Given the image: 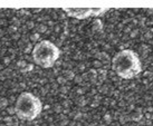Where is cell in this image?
<instances>
[{
  "instance_id": "3",
  "label": "cell",
  "mask_w": 153,
  "mask_h": 126,
  "mask_svg": "<svg viewBox=\"0 0 153 126\" xmlns=\"http://www.w3.org/2000/svg\"><path fill=\"white\" fill-rule=\"evenodd\" d=\"M33 59L43 68H51L58 60L60 56V49L54 42L49 40H42L33 49Z\"/></svg>"
},
{
  "instance_id": "1",
  "label": "cell",
  "mask_w": 153,
  "mask_h": 126,
  "mask_svg": "<svg viewBox=\"0 0 153 126\" xmlns=\"http://www.w3.org/2000/svg\"><path fill=\"white\" fill-rule=\"evenodd\" d=\"M112 68L121 78L132 79L142 72V64L135 51L132 49H123L113 57Z\"/></svg>"
},
{
  "instance_id": "4",
  "label": "cell",
  "mask_w": 153,
  "mask_h": 126,
  "mask_svg": "<svg viewBox=\"0 0 153 126\" xmlns=\"http://www.w3.org/2000/svg\"><path fill=\"white\" fill-rule=\"evenodd\" d=\"M64 11L69 17L76 19H86L91 16H101L107 11L106 8H65Z\"/></svg>"
},
{
  "instance_id": "2",
  "label": "cell",
  "mask_w": 153,
  "mask_h": 126,
  "mask_svg": "<svg viewBox=\"0 0 153 126\" xmlns=\"http://www.w3.org/2000/svg\"><path fill=\"white\" fill-rule=\"evenodd\" d=\"M43 110V103L30 92H24L18 96L15 104V113L24 121H34Z\"/></svg>"
}]
</instances>
